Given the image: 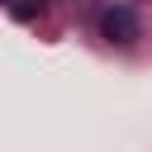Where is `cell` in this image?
Instances as JSON below:
<instances>
[{
	"instance_id": "cell-1",
	"label": "cell",
	"mask_w": 152,
	"mask_h": 152,
	"mask_svg": "<svg viewBox=\"0 0 152 152\" xmlns=\"http://www.w3.org/2000/svg\"><path fill=\"white\" fill-rule=\"evenodd\" d=\"M100 33H104L109 43H119V48H128V43L138 38V14H133L128 5H109V10L100 14Z\"/></svg>"
},
{
	"instance_id": "cell-2",
	"label": "cell",
	"mask_w": 152,
	"mask_h": 152,
	"mask_svg": "<svg viewBox=\"0 0 152 152\" xmlns=\"http://www.w3.org/2000/svg\"><path fill=\"white\" fill-rule=\"evenodd\" d=\"M43 5H33V0H24V5H14V19H33Z\"/></svg>"
}]
</instances>
